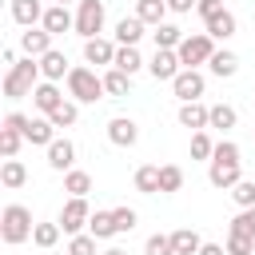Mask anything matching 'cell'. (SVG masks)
I'll use <instances>...</instances> for the list:
<instances>
[{"mask_svg": "<svg viewBox=\"0 0 255 255\" xmlns=\"http://www.w3.org/2000/svg\"><path fill=\"white\" fill-rule=\"evenodd\" d=\"M40 60H32V56H24L16 68H8L4 72V96L8 100H24V96H32L36 88H40Z\"/></svg>", "mask_w": 255, "mask_h": 255, "instance_id": "6da1fadb", "label": "cell"}, {"mask_svg": "<svg viewBox=\"0 0 255 255\" xmlns=\"http://www.w3.org/2000/svg\"><path fill=\"white\" fill-rule=\"evenodd\" d=\"M32 231H36V223H32V211L24 203H8L0 211V239L8 247H20L24 239H32Z\"/></svg>", "mask_w": 255, "mask_h": 255, "instance_id": "7a4b0ae2", "label": "cell"}, {"mask_svg": "<svg viewBox=\"0 0 255 255\" xmlns=\"http://www.w3.org/2000/svg\"><path fill=\"white\" fill-rule=\"evenodd\" d=\"M64 84H68V96H72L76 104H96V100L108 96V92H104V76H96V68H84V64H76Z\"/></svg>", "mask_w": 255, "mask_h": 255, "instance_id": "3957f363", "label": "cell"}, {"mask_svg": "<svg viewBox=\"0 0 255 255\" xmlns=\"http://www.w3.org/2000/svg\"><path fill=\"white\" fill-rule=\"evenodd\" d=\"M175 52H179V64H183V68H199V64H211V56H215L219 48H215V40H211L207 32H195V36H183V44H179Z\"/></svg>", "mask_w": 255, "mask_h": 255, "instance_id": "277c9868", "label": "cell"}, {"mask_svg": "<svg viewBox=\"0 0 255 255\" xmlns=\"http://www.w3.org/2000/svg\"><path fill=\"white\" fill-rule=\"evenodd\" d=\"M56 223L64 227V235H84V227L92 223V207H88V199L68 195V203L60 207V219H56Z\"/></svg>", "mask_w": 255, "mask_h": 255, "instance_id": "5b68a950", "label": "cell"}, {"mask_svg": "<svg viewBox=\"0 0 255 255\" xmlns=\"http://www.w3.org/2000/svg\"><path fill=\"white\" fill-rule=\"evenodd\" d=\"M76 32L84 40H96L104 32V0H80V8H76Z\"/></svg>", "mask_w": 255, "mask_h": 255, "instance_id": "8992f818", "label": "cell"}, {"mask_svg": "<svg viewBox=\"0 0 255 255\" xmlns=\"http://www.w3.org/2000/svg\"><path fill=\"white\" fill-rule=\"evenodd\" d=\"M203 88H207V80H203L199 68H183V72L171 80V92H175L179 104H195V100L203 96Z\"/></svg>", "mask_w": 255, "mask_h": 255, "instance_id": "52a82bcc", "label": "cell"}, {"mask_svg": "<svg viewBox=\"0 0 255 255\" xmlns=\"http://www.w3.org/2000/svg\"><path fill=\"white\" fill-rule=\"evenodd\" d=\"M147 72L155 76V80H175L179 72H183V64H179V52H171V48H155V56L147 60Z\"/></svg>", "mask_w": 255, "mask_h": 255, "instance_id": "ba28073f", "label": "cell"}, {"mask_svg": "<svg viewBox=\"0 0 255 255\" xmlns=\"http://www.w3.org/2000/svg\"><path fill=\"white\" fill-rule=\"evenodd\" d=\"M108 139H112L116 147H135V143H139V124H135L131 116H112V120H108Z\"/></svg>", "mask_w": 255, "mask_h": 255, "instance_id": "9c48e42d", "label": "cell"}, {"mask_svg": "<svg viewBox=\"0 0 255 255\" xmlns=\"http://www.w3.org/2000/svg\"><path fill=\"white\" fill-rule=\"evenodd\" d=\"M24 139L36 143V147H52V143H56V124H52L48 116H28V124H24Z\"/></svg>", "mask_w": 255, "mask_h": 255, "instance_id": "30bf717a", "label": "cell"}, {"mask_svg": "<svg viewBox=\"0 0 255 255\" xmlns=\"http://www.w3.org/2000/svg\"><path fill=\"white\" fill-rule=\"evenodd\" d=\"M179 128H187V131H207L211 128V108L207 104H179Z\"/></svg>", "mask_w": 255, "mask_h": 255, "instance_id": "8fae6325", "label": "cell"}, {"mask_svg": "<svg viewBox=\"0 0 255 255\" xmlns=\"http://www.w3.org/2000/svg\"><path fill=\"white\" fill-rule=\"evenodd\" d=\"M207 179H211V187H223V191H231V187L243 179V163H223V159H211V167H207Z\"/></svg>", "mask_w": 255, "mask_h": 255, "instance_id": "7c38bea8", "label": "cell"}, {"mask_svg": "<svg viewBox=\"0 0 255 255\" xmlns=\"http://www.w3.org/2000/svg\"><path fill=\"white\" fill-rule=\"evenodd\" d=\"M52 32H44V28H28V32H20V48H24V56H32V60H40V56H48L52 52Z\"/></svg>", "mask_w": 255, "mask_h": 255, "instance_id": "4fadbf2b", "label": "cell"}, {"mask_svg": "<svg viewBox=\"0 0 255 255\" xmlns=\"http://www.w3.org/2000/svg\"><path fill=\"white\" fill-rule=\"evenodd\" d=\"M32 104H36V112H40V116H52V112L64 104V92H60V84H52V80H40V88L32 92Z\"/></svg>", "mask_w": 255, "mask_h": 255, "instance_id": "5bb4252c", "label": "cell"}, {"mask_svg": "<svg viewBox=\"0 0 255 255\" xmlns=\"http://www.w3.org/2000/svg\"><path fill=\"white\" fill-rule=\"evenodd\" d=\"M8 8H12V20H16L20 28H36V24H44V12H48L40 0H12Z\"/></svg>", "mask_w": 255, "mask_h": 255, "instance_id": "9a60e30c", "label": "cell"}, {"mask_svg": "<svg viewBox=\"0 0 255 255\" xmlns=\"http://www.w3.org/2000/svg\"><path fill=\"white\" fill-rule=\"evenodd\" d=\"M116 52H120V44H112V40H104V36H96V40H84V60L88 64H116Z\"/></svg>", "mask_w": 255, "mask_h": 255, "instance_id": "2e32d148", "label": "cell"}, {"mask_svg": "<svg viewBox=\"0 0 255 255\" xmlns=\"http://www.w3.org/2000/svg\"><path fill=\"white\" fill-rule=\"evenodd\" d=\"M44 32H52V36H64L68 28H76V16L64 8V4H52L48 12H44V24H40Z\"/></svg>", "mask_w": 255, "mask_h": 255, "instance_id": "e0dca14e", "label": "cell"}, {"mask_svg": "<svg viewBox=\"0 0 255 255\" xmlns=\"http://www.w3.org/2000/svg\"><path fill=\"white\" fill-rule=\"evenodd\" d=\"M143 28H147V24H143L135 12H131V16H124V20L116 24V44H120V48H135V44H139V36H143Z\"/></svg>", "mask_w": 255, "mask_h": 255, "instance_id": "ac0fdd59", "label": "cell"}, {"mask_svg": "<svg viewBox=\"0 0 255 255\" xmlns=\"http://www.w3.org/2000/svg\"><path fill=\"white\" fill-rule=\"evenodd\" d=\"M40 72H44V80H52V84H60V80H68V56L60 52V48H52L48 56H40Z\"/></svg>", "mask_w": 255, "mask_h": 255, "instance_id": "d6986e66", "label": "cell"}, {"mask_svg": "<svg viewBox=\"0 0 255 255\" xmlns=\"http://www.w3.org/2000/svg\"><path fill=\"white\" fill-rule=\"evenodd\" d=\"M72 163H76V143L72 139H56L48 147V167L52 171H72Z\"/></svg>", "mask_w": 255, "mask_h": 255, "instance_id": "ffe728a7", "label": "cell"}, {"mask_svg": "<svg viewBox=\"0 0 255 255\" xmlns=\"http://www.w3.org/2000/svg\"><path fill=\"white\" fill-rule=\"evenodd\" d=\"M203 28H207V36H211V40H231V36H235V28H239V20H235V12H227V8H223V12H215Z\"/></svg>", "mask_w": 255, "mask_h": 255, "instance_id": "44dd1931", "label": "cell"}, {"mask_svg": "<svg viewBox=\"0 0 255 255\" xmlns=\"http://www.w3.org/2000/svg\"><path fill=\"white\" fill-rule=\"evenodd\" d=\"M167 12H171L167 0H135V16H139L143 24H151V28H159Z\"/></svg>", "mask_w": 255, "mask_h": 255, "instance_id": "7402d4cb", "label": "cell"}, {"mask_svg": "<svg viewBox=\"0 0 255 255\" xmlns=\"http://www.w3.org/2000/svg\"><path fill=\"white\" fill-rule=\"evenodd\" d=\"M207 68H211V76L231 80V76L239 72V56H235V52H227V48H219V52L211 56V64H207Z\"/></svg>", "mask_w": 255, "mask_h": 255, "instance_id": "603a6c76", "label": "cell"}, {"mask_svg": "<svg viewBox=\"0 0 255 255\" xmlns=\"http://www.w3.org/2000/svg\"><path fill=\"white\" fill-rule=\"evenodd\" d=\"M0 183H4L8 191L24 187V183H28V167H24L20 159H4V167H0Z\"/></svg>", "mask_w": 255, "mask_h": 255, "instance_id": "cb8c5ba5", "label": "cell"}, {"mask_svg": "<svg viewBox=\"0 0 255 255\" xmlns=\"http://www.w3.org/2000/svg\"><path fill=\"white\" fill-rule=\"evenodd\" d=\"M64 191H68V195H76V199H88V191H92V175H88V171H80V167L64 171Z\"/></svg>", "mask_w": 255, "mask_h": 255, "instance_id": "d4e9b609", "label": "cell"}, {"mask_svg": "<svg viewBox=\"0 0 255 255\" xmlns=\"http://www.w3.org/2000/svg\"><path fill=\"white\" fill-rule=\"evenodd\" d=\"M171 243H175V255H199V247H203L199 231H191V227H179V231H171Z\"/></svg>", "mask_w": 255, "mask_h": 255, "instance_id": "484cf974", "label": "cell"}, {"mask_svg": "<svg viewBox=\"0 0 255 255\" xmlns=\"http://www.w3.org/2000/svg\"><path fill=\"white\" fill-rule=\"evenodd\" d=\"M131 183H135V191H143V195H155V191H159V167H151V163L135 167Z\"/></svg>", "mask_w": 255, "mask_h": 255, "instance_id": "4316f807", "label": "cell"}, {"mask_svg": "<svg viewBox=\"0 0 255 255\" xmlns=\"http://www.w3.org/2000/svg\"><path fill=\"white\" fill-rule=\"evenodd\" d=\"M151 40H155V48H171V52H175V48L183 44V32H179L175 24H167V20H163L159 28H151Z\"/></svg>", "mask_w": 255, "mask_h": 255, "instance_id": "83f0119b", "label": "cell"}, {"mask_svg": "<svg viewBox=\"0 0 255 255\" xmlns=\"http://www.w3.org/2000/svg\"><path fill=\"white\" fill-rule=\"evenodd\" d=\"M104 92H108V96H128V92H131V76L120 72V68H108V72H104Z\"/></svg>", "mask_w": 255, "mask_h": 255, "instance_id": "f1b7e54d", "label": "cell"}, {"mask_svg": "<svg viewBox=\"0 0 255 255\" xmlns=\"http://www.w3.org/2000/svg\"><path fill=\"white\" fill-rule=\"evenodd\" d=\"M179 187H183V167H179V163H159V191L171 195V191H179Z\"/></svg>", "mask_w": 255, "mask_h": 255, "instance_id": "f546056e", "label": "cell"}, {"mask_svg": "<svg viewBox=\"0 0 255 255\" xmlns=\"http://www.w3.org/2000/svg\"><path fill=\"white\" fill-rule=\"evenodd\" d=\"M88 235H96V239H112V235H116V215H112V211H92Z\"/></svg>", "mask_w": 255, "mask_h": 255, "instance_id": "4dcf8cb0", "label": "cell"}, {"mask_svg": "<svg viewBox=\"0 0 255 255\" xmlns=\"http://www.w3.org/2000/svg\"><path fill=\"white\" fill-rule=\"evenodd\" d=\"M112 68H120V72H128V76H135V72L143 68V56H139V48H120Z\"/></svg>", "mask_w": 255, "mask_h": 255, "instance_id": "1f68e13d", "label": "cell"}, {"mask_svg": "<svg viewBox=\"0 0 255 255\" xmlns=\"http://www.w3.org/2000/svg\"><path fill=\"white\" fill-rule=\"evenodd\" d=\"M235 124H239V112H235L231 104H211V128L227 131V128H235Z\"/></svg>", "mask_w": 255, "mask_h": 255, "instance_id": "d6a6232c", "label": "cell"}, {"mask_svg": "<svg viewBox=\"0 0 255 255\" xmlns=\"http://www.w3.org/2000/svg\"><path fill=\"white\" fill-rule=\"evenodd\" d=\"M60 231H64L60 223H36V231H32V243L48 251V247H56V243H60Z\"/></svg>", "mask_w": 255, "mask_h": 255, "instance_id": "836d02e7", "label": "cell"}, {"mask_svg": "<svg viewBox=\"0 0 255 255\" xmlns=\"http://www.w3.org/2000/svg\"><path fill=\"white\" fill-rule=\"evenodd\" d=\"M48 120H52L56 128H72V124L80 120V108H76V100H64V104H60V108H56Z\"/></svg>", "mask_w": 255, "mask_h": 255, "instance_id": "e575fe53", "label": "cell"}, {"mask_svg": "<svg viewBox=\"0 0 255 255\" xmlns=\"http://www.w3.org/2000/svg\"><path fill=\"white\" fill-rule=\"evenodd\" d=\"M20 143H24V135H20L16 128H0V155H4V159H16Z\"/></svg>", "mask_w": 255, "mask_h": 255, "instance_id": "d590c367", "label": "cell"}, {"mask_svg": "<svg viewBox=\"0 0 255 255\" xmlns=\"http://www.w3.org/2000/svg\"><path fill=\"white\" fill-rule=\"evenodd\" d=\"M211 155H215L211 135H207V131H191V159H207V163H211Z\"/></svg>", "mask_w": 255, "mask_h": 255, "instance_id": "8d00e7d4", "label": "cell"}, {"mask_svg": "<svg viewBox=\"0 0 255 255\" xmlns=\"http://www.w3.org/2000/svg\"><path fill=\"white\" fill-rule=\"evenodd\" d=\"M227 255H255V239L251 235H239V231H227Z\"/></svg>", "mask_w": 255, "mask_h": 255, "instance_id": "74e56055", "label": "cell"}, {"mask_svg": "<svg viewBox=\"0 0 255 255\" xmlns=\"http://www.w3.org/2000/svg\"><path fill=\"white\" fill-rule=\"evenodd\" d=\"M231 199L239 203V211H247V207H255V179H239V183L231 187Z\"/></svg>", "mask_w": 255, "mask_h": 255, "instance_id": "f35d334b", "label": "cell"}, {"mask_svg": "<svg viewBox=\"0 0 255 255\" xmlns=\"http://www.w3.org/2000/svg\"><path fill=\"white\" fill-rule=\"evenodd\" d=\"M143 255H175V243H171V235H147V243H143Z\"/></svg>", "mask_w": 255, "mask_h": 255, "instance_id": "ab89813d", "label": "cell"}, {"mask_svg": "<svg viewBox=\"0 0 255 255\" xmlns=\"http://www.w3.org/2000/svg\"><path fill=\"white\" fill-rule=\"evenodd\" d=\"M227 231H239V235H251V239H255V207L239 211V215L231 219V227H227Z\"/></svg>", "mask_w": 255, "mask_h": 255, "instance_id": "60d3db41", "label": "cell"}, {"mask_svg": "<svg viewBox=\"0 0 255 255\" xmlns=\"http://www.w3.org/2000/svg\"><path fill=\"white\" fill-rule=\"evenodd\" d=\"M211 159H223V163H243V159H239V143H235V139H219Z\"/></svg>", "mask_w": 255, "mask_h": 255, "instance_id": "b9f144b4", "label": "cell"}, {"mask_svg": "<svg viewBox=\"0 0 255 255\" xmlns=\"http://www.w3.org/2000/svg\"><path fill=\"white\" fill-rule=\"evenodd\" d=\"M68 255H96V235H72Z\"/></svg>", "mask_w": 255, "mask_h": 255, "instance_id": "7bdbcfd3", "label": "cell"}, {"mask_svg": "<svg viewBox=\"0 0 255 255\" xmlns=\"http://www.w3.org/2000/svg\"><path fill=\"white\" fill-rule=\"evenodd\" d=\"M112 215H116V231H131V227H135V219H139L131 207H112Z\"/></svg>", "mask_w": 255, "mask_h": 255, "instance_id": "ee69618b", "label": "cell"}, {"mask_svg": "<svg viewBox=\"0 0 255 255\" xmlns=\"http://www.w3.org/2000/svg\"><path fill=\"white\" fill-rule=\"evenodd\" d=\"M195 12H199V20L207 24L215 12H223V0H199V4H195Z\"/></svg>", "mask_w": 255, "mask_h": 255, "instance_id": "f6af8a7d", "label": "cell"}, {"mask_svg": "<svg viewBox=\"0 0 255 255\" xmlns=\"http://www.w3.org/2000/svg\"><path fill=\"white\" fill-rule=\"evenodd\" d=\"M195 4H199V0H167V8H171V12H191Z\"/></svg>", "mask_w": 255, "mask_h": 255, "instance_id": "bcb514c9", "label": "cell"}, {"mask_svg": "<svg viewBox=\"0 0 255 255\" xmlns=\"http://www.w3.org/2000/svg\"><path fill=\"white\" fill-rule=\"evenodd\" d=\"M199 255H227V247H219V243H203Z\"/></svg>", "mask_w": 255, "mask_h": 255, "instance_id": "7dc6e473", "label": "cell"}, {"mask_svg": "<svg viewBox=\"0 0 255 255\" xmlns=\"http://www.w3.org/2000/svg\"><path fill=\"white\" fill-rule=\"evenodd\" d=\"M104 255H128V251H124V247H108Z\"/></svg>", "mask_w": 255, "mask_h": 255, "instance_id": "c3c4849f", "label": "cell"}, {"mask_svg": "<svg viewBox=\"0 0 255 255\" xmlns=\"http://www.w3.org/2000/svg\"><path fill=\"white\" fill-rule=\"evenodd\" d=\"M56 4H64V8H68V0H56Z\"/></svg>", "mask_w": 255, "mask_h": 255, "instance_id": "681fc988", "label": "cell"}]
</instances>
